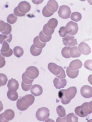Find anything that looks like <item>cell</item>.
Here are the masks:
<instances>
[{
	"label": "cell",
	"instance_id": "1",
	"mask_svg": "<svg viewBox=\"0 0 92 122\" xmlns=\"http://www.w3.org/2000/svg\"><path fill=\"white\" fill-rule=\"evenodd\" d=\"M36 117L37 120L40 122H45L50 117V110L45 107H43L37 110L36 112Z\"/></svg>",
	"mask_w": 92,
	"mask_h": 122
},
{
	"label": "cell",
	"instance_id": "2",
	"mask_svg": "<svg viewBox=\"0 0 92 122\" xmlns=\"http://www.w3.org/2000/svg\"><path fill=\"white\" fill-rule=\"evenodd\" d=\"M71 14V10L70 7L67 5H61L59 7L58 10V15L59 17L62 19H66L70 18Z\"/></svg>",
	"mask_w": 92,
	"mask_h": 122
},
{
	"label": "cell",
	"instance_id": "3",
	"mask_svg": "<svg viewBox=\"0 0 92 122\" xmlns=\"http://www.w3.org/2000/svg\"><path fill=\"white\" fill-rule=\"evenodd\" d=\"M26 76L30 79L34 80L39 75V71L38 68L34 66H30L28 67L26 70Z\"/></svg>",
	"mask_w": 92,
	"mask_h": 122
},
{
	"label": "cell",
	"instance_id": "4",
	"mask_svg": "<svg viewBox=\"0 0 92 122\" xmlns=\"http://www.w3.org/2000/svg\"><path fill=\"white\" fill-rule=\"evenodd\" d=\"M67 34L71 36H73L77 33L78 30V26L77 23L75 22H69L66 26Z\"/></svg>",
	"mask_w": 92,
	"mask_h": 122
},
{
	"label": "cell",
	"instance_id": "5",
	"mask_svg": "<svg viewBox=\"0 0 92 122\" xmlns=\"http://www.w3.org/2000/svg\"><path fill=\"white\" fill-rule=\"evenodd\" d=\"M34 101H35V97L32 94L25 95L20 98V102L22 105L28 107L34 103Z\"/></svg>",
	"mask_w": 92,
	"mask_h": 122
},
{
	"label": "cell",
	"instance_id": "6",
	"mask_svg": "<svg viewBox=\"0 0 92 122\" xmlns=\"http://www.w3.org/2000/svg\"><path fill=\"white\" fill-rule=\"evenodd\" d=\"M63 43L64 45L68 47H74L77 45V41L76 39L74 36L69 35H66L64 38H63Z\"/></svg>",
	"mask_w": 92,
	"mask_h": 122
},
{
	"label": "cell",
	"instance_id": "7",
	"mask_svg": "<svg viewBox=\"0 0 92 122\" xmlns=\"http://www.w3.org/2000/svg\"><path fill=\"white\" fill-rule=\"evenodd\" d=\"M18 10L22 14H26L31 9V5L27 1H22L18 5Z\"/></svg>",
	"mask_w": 92,
	"mask_h": 122
},
{
	"label": "cell",
	"instance_id": "8",
	"mask_svg": "<svg viewBox=\"0 0 92 122\" xmlns=\"http://www.w3.org/2000/svg\"><path fill=\"white\" fill-rule=\"evenodd\" d=\"M81 96L85 98H90L92 97V87L88 85H84L80 89Z\"/></svg>",
	"mask_w": 92,
	"mask_h": 122
},
{
	"label": "cell",
	"instance_id": "9",
	"mask_svg": "<svg viewBox=\"0 0 92 122\" xmlns=\"http://www.w3.org/2000/svg\"><path fill=\"white\" fill-rule=\"evenodd\" d=\"M78 48L80 53L84 55H89L92 52L91 48H90L89 46L84 42L80 43L78 46Z\"/></svg>",
	"mask_w": 92,
	"mask_h": 122
},
{
	"label": "cell",
	"instance_id": "10",
	"mask_svg": "<svg viewBox=\"0 0 92 122\" xmlns=\"http://www.w3.org/2000/svg\"><path fill=\"white\" fill-rule=\"evenodd\" d=\"M48 69L50 72L56 76L59 75L61 72V66L53 62H50L48 64Z\"/></svg>",
	"mask_w": 92,
	"mask_h": 122
},
{
	"label": "cell",
	"instance_id": "11",
	"mask_svg": "<svg viewBox=\"0 0 92 122\" xmlns=\"http://www.w3.org/2000/svg\"><path fill=\"white\" fill-rule=\"evenodd\" d=\"M77 94V89L75 86L69 87L67 89H66L65 91V95L66 98L69 100H72L75 97Z\"/></svg>",
	"mask_w": 92,
	"mask_h": 122
},
{
	"label": "cell",
	"instance_id": "12",
	"mask_svg": "<svg viewBox=\"0 0 92 122\" xmlns=\"http://www.w3.org/2000/svg\"><path fill=\"white\" fill-rule=\"evenodd\" d=\"M67 81L66 79H60L57 77L54 78L53 80V85H54L55 87L57 89H63L66 87V85Z\"/></svg>",
	"mask_w": 92,
	"mask_h": 122
},
{
	"label": "cell",
	"instance_id": "13",
	"mask_svg": "<svg viewBox=\"0 0 92 122\" xmlns=\"http://www.w3.org/2000/svg\"><path fill=\"white\" fill-rule=\"evenodd\" d=\"M7 86L9 90L13 92H15L19 88V83L14 78H11L7 83Z\"/></svg>",
	"mask_w": 92,
	"mask_h": 122
},
{
	"label": "cell",
	"instance_id": "14",
	"mask_svg": "<svg viewBox=\"0 0 92 122\" xmlns=\"http://www.w3.org/2000/svg\"><path fill=\"white\" fill-rule=\"evenodd\" d=\"M46 6H47V8L48 9V10L50 12L53 13L57 11L59 8L58 4L55 0H50V1H48L47 5H46Z\"/></svg>",
	"mask_w": 92,
	"mask_h": 122
},
{
	"label": "cell",
	"instance_id": "15",
	"mask_svg": "<svg viewBox=\"0 0 92 122\" xmlns=\"http://www.w3.org/2000/svg\"><path fill=\"white\" fill-rule=\"evenodd\" d=\"M30 92L35 97L40 96L43 93V88L39 85L35 84L30 89Z\"/></svg>",
	"mask_w": 92,
	"mask_h": 122
},
{
	"label": "cell",
	"instance_id": "16",
	"mask_svg": "<svg viewBox=\"0 0 92 122\" xmlns=\"http://www.w3.org/2000/svg\"><path fill=\"white\" fill-rule=\"evenodd\" d=\"M82 66V63L80 60H73L69 64V67L72 71H77L80 69Z\"/></svg>",
	"mask_w": 92,
	"mask_h": 122
},
{
	"label": "cell",
	"instance_id": "17",
	"mask_svg": "<svg viewBox=\"0 0 92 122\" xmlns=\"http://www.w3.org/2000/svg\"><path fill=\"white\" fill-rule=\"evenodd\" d=\"M65 91L66 90L64 89H62L59 92L58 96L59 98L61 99V102L63 105H68L71 102V100H69L66 98V95H65Z\"/></svg>",
	"mask_w": 92,
	"mask_h": 122
},
{
	"label": "cell",
	"instance_id": "18",
	"mask_svg": "<svg viewBox=\"0 0 92 122\" xmlns=\"http://www.w3.org/2000/svg\"><path fill=\"white\" fill-rule=\"evenodd\" d=\"M15 113L14 111L11 109H7L5 110V112H4V117L5 119L7 121H10L14 117Z\"/></svg>",
	"mask_w": 92,
	"mask_h": 122
},
{
	"label": "cell",
	"instance_id": "19",
	"mask_svg": "<svg viewBox=\"0 0 92 122\" xmlns=\"http://www.w3.org/2000/svg\"><path fill=\"white\" fill-rule=\"evenodd\" d=\"M69 53L71 57L75 58V57H78L81 56V53L78 50V48L77 46H74V47H71L69 51Z\"/></svg>",
	"mask_w": 92,
	"mask_h": 122
},
{
	"label": "cell",
	"instance_id": "20",
	"mask_svg": "<svg viewBox=\"0 0 92 122\" xmlns=\"http://www.w3.org/2000/svg\"><path fill=\"white\" fill-rule=\"evenodd\" d=\"M33 43L34 46L39 49H43L44 48V47L46 45V43H43L42 41H41L39 36H37L34 39Z\"/></svg>",
	"mask_w": 92,
	"mask_h": 122
},
{
	"label": "cell",
	"instance_id": "21",
	"mask_svg": "<svg viewBox=\"0 0 92 122\" xmlns=\"http://www.w3.org/2000/svg\"><path fill=\"white\" fill-rule=\"evenodd\" d=\"M66 75L68 76V77L71 78H75L78 76V74H79V71L77 70V71H72L70 69L69 66H68L66 70Z\"/></svg>",
	"mask_w": 92,
	"mask_h": 122
},
{
	"label": "cell",
	"instance_id": "22",
	"mask_svg": "<svg viewBox=\"0 0 92 122\" xmlns=\"http://www.w3.org/2000/svg\"><path fill=\"white\" fill-rule=\"evenodd\" d=\"M81 110L84 114L87 115H88L89 114L92 113V110H90L89 107L88 102H85L81 106Z\"/></svg>",
	"mask_w": 92,
	"mask_h": 122
},
{
	"label": "cell",
	"instance_id": "23",
	"mask_svg": "<svg viewBox=\"0 0 92 122\" xmlns=\"http://www.w3.org/2000/svg\"><path fill=\"white\" fill-rule=\"evenodd\" d=\"M13 52H14V55L15 57H20L23 56L24 51L22 47L20 46H16L13 49Z\"/></svg>",
	"mask_w": 92,
	"mask_h": 122
},
{
	"label": "cell",
	"instance_id": "24",
	"mask_svg": "<svg viewBox=\"0 0 92 122\" xmlns=\"http://www.w3.org/2000/svg\"><path fill=\"white\" fill-rule=\"evenodd\" d=\"M42 52V49H39L36 48L33 44L30 47V53L32 56H38Z\"/></svg>",
	"mask_w": 92,
	"mask_h": 122
},
{
	"label": "cell",
	"instance_id": "25",
	"mask_svg": "<svg viewBox=\"0 0 92 122\" xmlns=\"http://www.w3.org/2000/svg\"><path fill=\"white\" fill-rule=\"evenodd\" d=\"M47 26L49 29H55L58 25V21L57 19L56 18H51L48 20L47 23Z\"/></svg>",
	"mask_w": 92,
	"mask_h": 122
},
{
	"label": "cell",
	"instance_id": "26",
	"mask_svg": "<svg viewBox=\"0 0 92 122\" xmlns=\"http://www.w3.org/2000/svg\"><path fill=\"white\" fill-rule=\"evenodd\" d=\"M66 117L67 122H78V121L77 115L76 114H75V113L73 112L68 114Z\"/></svg>",
	"mask_w": 92,
	"mask_h": 122
},
{
	"label": "cell",
	"instance_id": "27",
	"mask_svg": "<svg viewBox=\"0 0 92 122\" xmlns=\"http://www.w3.org/2000/svg\"><path fill=\"white\" fill-rule=\"evenodd\" d=\"M7 97L9 99H10L11 101H15L18 99V94L17 92H13L9 90L7 92Z\"/></svg>",
	"mask_w": 92,
	"mask_h": 122
},
{
	"label": "cell",
	"instance_id": "28",
	"mask_svg": "<svg viewBox=\"0 0 92 122\" xmlns=\"http://www.w3.org/2000/svg\"><path fill=\"white\" fill-rule=\"evenodd\" d=\"M81 18H82V15L79 12L75 11V12L72 13L71 15V20H73V22H78L81 20Z\"/></svg>",
	"mask_w": 92,
	"mask_h": 122
},
{
	"label": "cell",
	"instance_id": "29",
	"mask_svg": "<svg viewBox=\"0 0 92 122\" xmlns=\"http://www.w3.org/2000/svg\"><path fill=\"white\" fill-rule=\"evenodd\" d=\"M71 47H68V46H66L65 47L62 49L61 53L62 56L63 57L66 58V59H69L71 57L70 53H69V51H70Z\"/></svg>",
	"mask_w": 92,
	"mask_h": 122
},
{
	"label": "cell",
	"instance_id": "30",
	"mask_svg": "<svg viewBox=\"0 0 92 122\" xmlns=\"http://www.w3.org/2000/svg\"><path fill=\"white\" fill-rule=\"evenodd\" d=\"M13 39V36L11 35V34H9L8 35H3V34H1L0 35V43L1 44H3L4 43V40H6L7 42L8 43H10L12 41Z\"/></svg>",
	"mask_w": 92,
	"mask_h": 122
},
{
	"label": "cell",
	"instance_id": "31",
	"mask_svg": "<svg viewBox=\"0 0 92 122\" xmlns=\"http://www.w3.org/2000/svg\"><path fill=\"white\" fill-rule=\"evenodd\" d=\"M39 39L40 40H41V41H42L43 43H47L49 41H51V38H52V36H46L43 33V31H41L40 32V33L39 34Z\"/></svg>",
	"mask_w": 92,
	"mask_h": 122
},
{
	"label": "cell",
	"instance_id": "32",
	"mask_svg": "<svg viewBox=\"0 0 92 122\" xmlns=\"http://www.w3.org/2000/svg\"><path fill=\"white\" fill-rule=\"evenodd\" d=\"M43 33L45 34L46 36H52V35L53 34V32H54L55 31V29H49L48 27V26H47V23H46V25H44L43 27Z\"/></svg>",
	"mask_w": 92,
	"mask_h": 122
},
{
	"label": "cell",
	"instance_id": "33",
	"mask_svg": "<svg viewBox=\"0 0 92 122\" xmlns=\"http://www.w3.org/2000/svg\"><path fill=\"white\" fill-rule=\"evenodd\" d=\"M56 112L60 117H64L66 116V112L65 108L62 106H58L56 107Z\"/></svg>",
	"mask_w": 92,
	"mask_h": 122
},
{
	"label": "cell",
	"instance_id": "34",
	"mask_svg": "<svg viewBox=\"0 0 92 122\" xmlns=\"http://www.w3.org/2000/svg\"><path fill=\"white\" fill-rule=\"evenodd\" d=\"M17 20V16L14 14H10L7 17V22L9 24H14Z\"/></svg>",
	"mask_w": 92,
	"mask_h": 122
},
{
	"label": "cell",
	"instance_id": "35",
	"mask_svg": "<svg viewBox=\"0 0 92 122\" xmlns=\"http://www.w3.org/2000/svg\"><path fill=\"white\" fill-rule=\"evenodd\" d=\"M7 82V77L4 73L0 74V86L5 85Z\"/></svg>",
	"mask_w": 92,
	"mask_h": 122
},
{
	"label": "cell",
	"instance_id": "36",
	"mask_svg": "<svg viewBox=\"0 0 92 122\" xmlns=\"http://www.w3.org/2000/svg\"><path fill=\"white\" fill-rule=\"evenodd\" d=\"M17 107L18 108V110H19L20 111H24L29 108L28 107H26L22 105L21 102H20V98L18 99L17 101Z\"/></svg>",
	"mask_w": 92,
	"mask_h": 122
},
{
	"label": "cell",
	"instance_id": "37",
	"mask_svg": "<svg viewBox=\"0 0 92 122\" xmlns=\"http://www.w3.org/2000/svg\"><path fill=\"white\" fill-rule=\"evenodd\" d=\"M10 46L6 42V41H4L2 44V48L1 49V52H6L10 50Z\"/></svg>",
	"mask_w": 92,
	"mask_h": 122
},
{
	"label": "cell",
	"instance_id": "38",
	"mask_svg": "<svg viewBox=\"0 0 92 122\" xmlns=\"http://www.w3.org/2000/svg\"><path fill=\"white\" fill-rule=\"evenodd\" d=\"M75 112L77 115L81 117H87V115L84 114L81 110V106H77L75 108Z\"/></svg>",
	"mask_w": 92,
	"mask_h": 122
},
{
	"label": "cell",
	"instance_id": "39",
	"mask_svg": "<svg viewBox=\"0 0 92 122\" xmlns=\"http://www.w3.org/2000/svg\"><path fill=\"white\" fill-rule=\"evenodd\" d=\"M53 14H54V13L50 12V11H49V10H48V9L47 8V6H45L43 7V9L42 14L44 17H51V16Z\"/></svg>",
	"mask_w": 92,
	"mask_h": 122
},
{
	"label": "cell",
	"instance_id": "40",
	"mask_svg": "<svg viewBox=\"0 0 92 122\" xmlns=\"http://www.w3.org/2000/svg\"><path fill=\"white\" fill-rule=\"evenodd\" d=\"M21 86L22 90H23V91L27 92L29 91V90H30V89L31 88V87L32 86V84H27L26 83H25L23 81H22L21 83Z\"/></svg>",
	"mask_w": 92,
	"mask_h": 122
},
{
	"label": "cell",
	"instance_id": "41",
	"mask_svg": "<svg viewBox=\"0 0 92 122\" xmlns=\"http://www.w3.org/2000/svg\"><path fill=\"white\" fill-rule=\"evenodd\" d=\"M22 81H23L25 83H26L27 84H32V82H33L34 80L32 79H30V78H28V77L26 76V73H23V74H22Z\"/></svg>",
	"mask_w": 92,
	"mask_h": 122
},
{
	"label": "cell",
	"instance_id": "42",
	"mask_svg": "<svg viewBox=\"0 0 92 122\" xmlns=\"http://www.w3.org/2000/svg\"><path fill=\"white\" fill-rule=\"evenodd\" d=\"M11 30H12V28H11V25H10L9 23H6V28L5 31L1 32V34L5 35H8L11 34Z\"/></svg>",
	"mask_w": 92,
	"mask_h": 122
},
{
	"label": "cell",
	"instance_id": "43",
	"mask_svg": "<svg viewBox=\"0 0 92 122\" xmlns=\"http://www.w3.org/2000/svg\"><path fill=\"white\" fill-rule=\"evenodd\" d=\"M59 35H60L61 37L64 38V37L66 35V34H67V31H66V27L64 26L61 27L60 29H59Z\"/></svg>",
	"mask_w": 92,
	"mask_h": 122
},
{
	"label": "cell",
	"instance_id": "44",
	"mask_svg": "<svg viewBox=\"0 0 92 122\" xmlns=\"http://www.w3.org/2000/svg\"><path fill=\"white\" fill-rule=\"evenodd\" d=\"M84 67L89 71H92V60H87L84 63Z\"/></svg>",
	"mask_w": 92,
	"mask_h": 122
},
{
	"label": "cell",
	"instance_id": "45",
	"mask_svg": "<svg viewBox=\"0 0 92 122\" xmlns=\"http://www.w3.org/2000/svg\"><path fill=\"white\" fill-rule=\"evenodd\" d=\"M66 73H65V71L64 70L63 68L61 66V72L59 74V75L56 76V77H57L58 78H60V79H64L66 78Z\"/></svg>",
	"mask_w": 92,
	"mask_h": 122
},
{
	"label": "cell",
	"instance_id": "46",
	"mask_svg": "<svg viewBox=\"0 0 92 122\" xmlns=\"http://www.w3.org/2000/svg\"><path fill=\"white\" fill-rule=\"evenodd\" d=\"M13 53H14L13 52V51L10 48V50L9 51L6 52H1V55H2V56H4V57H10V56H11V55H13Z\"/></svg>",
	"mask_w": 92,
	"mask_h": 122
},
{
	"label": "cell",
	"instance_id": "47",
	"mask_svg": "<svg viewBox=\"0 0 92 122\" xmlns=\"http://www.w3.org/2000/svg\"><path fill=\"white\" fill-rule=\"evenodd\" d=\"M14 14L16 16H18V17H23V16H25V14H22L18 10V9L17 7H16L14 9Z\"/></svg>",
	"mask_w": 92,
	"mask_h": 122
},
{
	"label": "cell",
	"instance_id": "48",
	"mask_svg": "<svg viewBox=\"0 0 92 122\" xmlns=\"http://www.w3.org/2000/svg\"><path fill=\"white\" fill-rule=\"evenodd\" d=\"M6 28V23L4 22L3 20H1V25H0V32L5 31Z\"/></svg>",
	"mask_w": 92,
	"mask_h": 122
},
{
	"label": "cell",
	"instance_id": "49",
	"mask_svg": "<svg viewBox=\"0 0 92 122\" xmlns=\"http://www.w3.org/2000/svg\"><path fill=\"white\" fill-rule=\"evenodd\" d=\"M5 63L6 61L5 59H4V57H2L1 55V56H0V68H2L4 67V66H5Z\"/></svg>",
	"mask_w": 92,
	"mask_h": 122
},
{
	"label": "cell",
	"instance_id": "50",
	"mask_svg": "<svg viewBox=\"0 0 92 122\" xmlns=\"http://www.w3.org/2000/svg\"><path fill=\"white\" fill-rule=\"evenodd\" d=\"M66 122V117H63V118H62V117H59L57 118V119H56V122Z\"/></svg>",
	"mask_w": 92,
	"mask_h": 122
},
{
	"label": "cell",
	"instance_id": "51",
	"mask_svg": "<svg viewBox=\"0 0 92 122\" xmlns=\"http://www.w3.org/2000/svg\"><path fill=\"white\" fill-rule=\"evenodd\" d=\"M32 2L33 4L38 5V4H40L43 2V0H41V1H35V0H32Z\"/></svg>",
	"mask_w": 92,
	"mask_h": 122
},
{
	"label": "cell",
	"instance_id": "52",
	"mask_svg": "<svg viewBox=\"0 0 92 122\" xmlns=\"http://www.w3.org/2000/svg\"><path fill=\"white\" fill-rule=\"evenodd\" d=\"M0 116H1V122H8L7 120H6L5 119V117H4V113H1V115H0Z\"/></svg>",
	"mask_w": 92,
	"mask_h": 122
},
{
	"label": "cell",
	"instance_id": "53",
	"mask_svg": "<svg viewBox=\"0 0 92 122\" xmlns=\"http://www.w3.org/2000/svg\"><path fill=\"white\" fill-rule=\"evenodd\" d=\"M87 81H89L90 84H91L92 85V74H90V75L89 76L88 78H87Z\"/></svg>",
	"mask_w": 92,
	"mask_h": 122
},
{
	"label": "cell",
	"instance_id": "54",
	"mask_svg": "<svg viewBox=\"0 0 92 122\" xmlns=\"http://www.w3.org/2000/svg\"><path fill=\"white\" fill-rule=\"evenodd\" d=\"M89 107L90 109L92 110V101H90L89 103Z\"/></svg>",
	"mask_w": 92,
	"mask_h": 122
},
{
	"label": "cell",
	"instance_id": "55",
	"mask_svg": "<svg viewBox=\"0 0 92 122\" xmlns=\"http://www.w3.org/2000/svg\"><path fill=\"white\" fill-rule=\"evenodd\" d=\"M45 122H54V121H53V120H52V119H47V120H45Z\"/></svg>",
	"mask_w": 92,
	"mask_h": 122
},
{
	"label": "cell",
	"instance_id": "56",
	"mask_svg": "<svg viewBox=\"0 0 92 122\" xmlns=\"http://www.w3.org/2000/svg\"><path fill=\"white\" fill-rule=\"evenodd\" d=\"M87 2H89V4L90 5H92V0H88V1H87Z\"/></svg>",
	"mask_w": 92,
	"mask_h": 122
}]
</instances>
